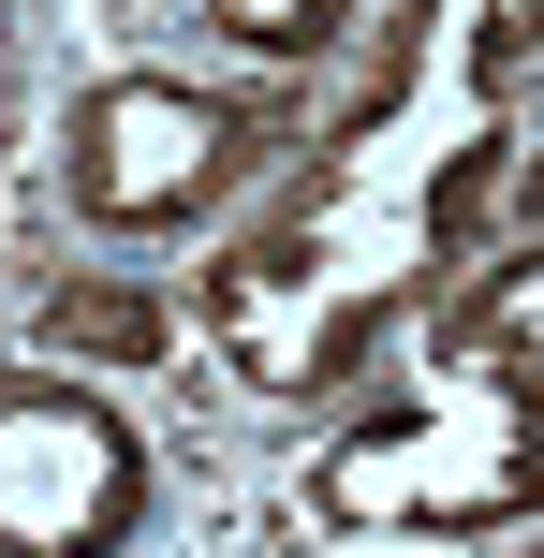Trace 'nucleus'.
<instances>
[{"mask_svg":"<svg viewBox=\"0 0 544 558\" xmlns=\"http://www.w3.org/2000/svg\"><path fill=\"white\" fill-rule=\"evenodd\" d=\"M457 353L471 367H544V251H516L486 294L457 308Z\"/></svg>","mask_w":544,"mask_h":558,"instance_id":"f03ea898","label":"nucleus"},{"mask_svg":"<svg viewBox=\"0 0 544 558\" xmlns=\"http://www.w3.org/2000/svg\"><path fill=\"white\" fill-rule=\"evenodd\" d=\"M45 353L147 367V353H162V308H147V294H59V308H45Z\"/></svg>","mask_w":544,"mask_h":558,"instance_id":"7ed1b4c3","label":"nucleus"},{"mask_svg":"<svg viewBox=\"0 0 544 558\" xmlns=\"http://www.w3.org/2000/svg\"><path fill=\"white\" fill-rule=\"evenodd\" d=\"M206 177H221V118H206L192 88H104V104L74 118V192L104 206V221H177Z\"/></svg>","mask_w":544,"mask_h":558,"instance_id":"f257e3e1","label":"nucleus"},{"mask_svg":"<svg viewBox=\"0 0 544 558\" xmlns=\"http://www.w3.org/2000/svg\"><path fill=\"white\" fill-rule=\"evenodd\" d=\"M206 15H221L235 45H310V29L339 15V0H206Z\"/></svg>","mask_w":544,"mask_h":558,"instance_id":"20e7f679","label":"nucleus"}]
</instances>
